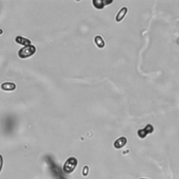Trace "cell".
<instances>
[{"label":"cell","mask_w":179,"mask_h":179,"mask_svg":"<svg viewBox=\"0 0 179 179\" xmlns=\"http://www.w3.org/2000/svg\"><path fill=\"white\" fill-rule=\"evenodd\" d=\"M127 142V140L125 137H120L116 140L114 142V147L117 149L122 148V147H124Z\"/></svg>","instance_id":"cell-5"},{"label":"cell","mask_w":179,"mask_h":179,"mask_svg":"<svg viewBox=\"0 0 179 179\" xmlns=\"http://www.w3.org/2000/svg\"><path fill=\"white\" fill-rule=\"evenodd\" d=\"M113 1H107V0H93L92 4L96 8L102 9L105 6L112 3Z\"/></svg>","instance_id":"cell-4"},{"label":"cell","mask_w":179,"mask_h":179,"mask_svg":"<svg viewBox=\"0 0 179 179\" xmlns=\"http://www.w3.org/2000/svg\"><path fill=\"white\" fill-rule=\"evenodd\" d=\"M78 164L77 159L74 157L69 158L66 162L64 163L63 166V170L66 174H70V173L73 172L75 168L76 167Z\"/></svg>","instance_id":"cell-2"},{"label":"cell","mask_w":179,"mask_h":179,"mask_svg":"<svg viewBox=\"0 0 179 179\" xmlns=\"http://www.w3.org/2000/svg\"><path fill=\"white\" fill-rule=\"evenodd\" d=\"M2 88L5 91H13L16 88V85L14 83H4L2 84Z\"/></svg>","instance_id":"cell-8"},{"label":"cell","mask_w":179,"mask_h":179,"mask_svg":"<svg viewBox=\"0 0 179 179\" xmlns=\"http://www.w3.org/2000/svg\"><path fill=\"white\" fill-rule=\"evenodd\" d=\"M88 169V167L87 166H85L84 169H83V174L84 176H86L87 174V172H86V169Z\"/></svg>","instance_id":"cell-11"},{"label":"cell","mask_w":179,"mask_h":179,"mask_svg":"<svg viewBox=\"0 0 179 179\" xmlns=\"http://www.w3.org/2000/svg\"><path fill=\"white\" fill-rule=\"evenodd\" d=\"M154 130V127L152 125L148 124L147 126L142 129V130H139L138 131V136H139L141 139H144L148 134L153 133V131Z\"/></svg>","instance_id":"cell-3"},{"label":"cell","mask_w":179,"mask_h":179,"mask_svg":"<svg viewBox=\"0 0 179 179\" xmlns=\"http://www.w3.org/2000/svg\"><path fill=\"white\" fill-rule=\"evenodd\" d=\"M2 34H3V30L2 29H0V35H1Z\"/></svg>","instance_id":"cell-12"},{"label":"cell","mask_w":179,"mask_h":179,"mask_svg":"<svg viewBox=\"0 0 179 179\" xmlns=\"http://www.w3.org/2000/svg\"><path fill=\"white\" fill-rule=\"evenodd\" d=\"M15 42L18 43V44L23 45L25 46H28L32 44V42H31L30 40L27 39L26 38H24V37L23 36H18L16 37V38H15Z\"/></svg>","instance_id":"cell-6"},{"label":"cell","mask_w":179,"mask_h":179,"mask_svg":"<svg viewBox=\"0 0 179 179\" xmlns=\"http://www.w3.org/2000/svg\"><path fill=\"white\" fill-rule=\"evenodd\" d=\"M3 167V158L2 156L0 155V172H1Z\"/></svg>","instance_id":"cell-10"},{"label":"cell","mask_w":179,"mask_h":179,"mask_svg":"<svg viewBox=\"0 0 179 179\" xmlns=\"http://www.w3.org/2000/svg\"><path fill=\"white\" fill-rule=\"evenodd\" d=\"M36 51V47L32 45L25 46L24 48H21L19 51H18V56L19 58L22 59L30 58L32 56L34 53Z\"/></svg>","instance_id":"cell-1"},{"label":"cell","mask_w":179,"mask_h":179,"mask_svg":"<svg viewBox=\"0 0 179 179\" xmlns=\"http://www.w3.org/2000/svg\"><path fill=\"white\" fill-rule=\"evenodd\" d=\"M127 13V7H123L122 8L120 11L118 12L117 15H116V18H115V20L119 23V22H120L121 20H123V18H125V15H126Z\"/></svg>","instance_id":"cell-7"},{"label":"cell","mask_w":179,"mask_h":179,"mask_svg":"<svg viewBox=\"0 0 179 179\" xmlns=\"http://www.w3.org/2000/svg\"><path fill=\"white\" fill-rule=\"evenodd\" d=\"M140 179H148V178H140Z\"/></svg>","instance_id":"cell-13"},{"label":"cell","mask_w":179,"mask_h":179,"mask_svg":"<svg viewBox=\"0 0 179 179\" xmlns=\"http://www.w3.org/2000/svg\"><path fill=\"white\" fill-rule=\"evenodd\" d=\"M95 42L96 43V45L100 48H102L105 46L104 41H103V39H102V37L100 36H95Z\"/></svg>","instance_id":"cell-9"}]
</instances>
